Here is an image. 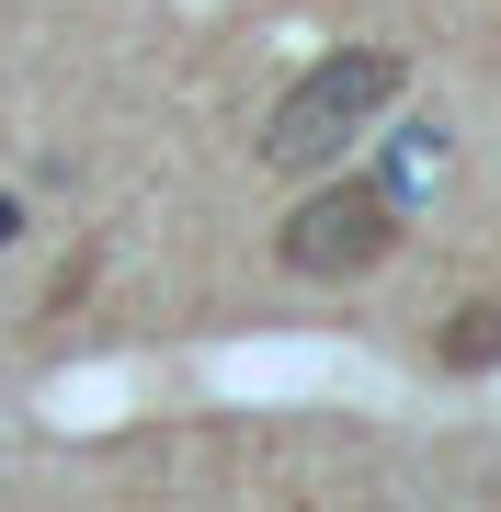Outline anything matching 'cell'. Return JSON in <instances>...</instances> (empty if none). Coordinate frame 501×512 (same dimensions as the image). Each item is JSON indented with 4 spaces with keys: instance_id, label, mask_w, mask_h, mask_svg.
Returning <instances> with one entry per match:
<instances>
[{
    "instance_id": "cell-3",
    "label": "cell",
    "mask_w": 501,
    "mask_h": 512,
    "mask_svg": "<svg viewBox=\"0 0 501 512\" xmlns=\"http://www.w3.org/2000/svg\"><path fill=\"white\" fill-rule=\"evenodd\" d=\"M433 365H456V376H490L501 365V308H490V296H467V308L433 330Z\"/></svg>"
},
{
    "instance_id": "cell-1",
    "label": "cell",
    "mask_w": 501,
    "mask_h": 512,
    "mask_svg": "<svg viewBox=\"0 0 501 512\" xmlns=\"http://www.w3.org/2000/svg\"><path fill=\"white\" fill-rule=\"evenodd\" d=\"M388 103H399V46H342V57H319L297 92L274 103L262 160L274 171H331L342 137H365V114H388Z\"/></svg>"
},
{
    "instance_id": "cell-4",
    "label": "cell",
    "mask_w": 501,
    "mask_h": 512,
    "mask_svg": "<svg viewBox=\"0 0 501 512\" xmlns=\"http://www.w3.org/2000/svg\"><path fill=\"white\" fill-rule=\"evenodd\" d=\"M12 239H23V205H12V194H0V251H12Z\"/></svg>"
},
{
    "instance_id": "cell-2",
    "label": "cell",
    "mask_w": 501,
    "mask_h": 512,
    "mask_svg": "<svg viewBox=\"0 0 501 512\" xmlns=\"http://www.w3.org/2000/svg\"><path fill=\"white\" fill-rule=\"evenodd\" d=\"M388 251H399V194H388V183H331V194H308L297 217L274 228V262H285V274H308V285L376 274Z\"/></svg>"
}]
</instances>
